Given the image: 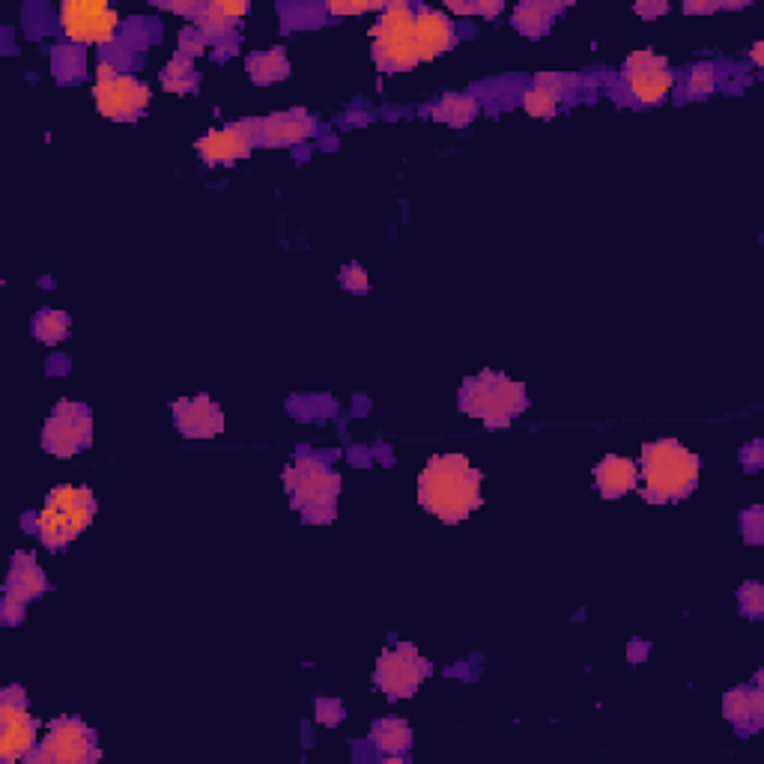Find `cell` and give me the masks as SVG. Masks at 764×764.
Instances as JSON below:
<instances>
[{
	"instance_id": "cell-1",
	"label": "cell",
	"mask_w": 764,
	"mask_h": 764,
	"mask_svg": "<svg viewBox=\"0 0 764 764\" xmlns=\"http://www.w3.org/2000/svg\"><path fill=\"white\" fill-rule=\"evenodd\" d=\"M418 502L434 517L460 523L481 505V472L463 454H439L418 475Z\"/></svg>"
},
{
	"instance_id": "cell-2",
	"label": "cell",
	"mask_w": 764,
	"mask_h": 764,
	"mask_svg": "<svg viewBox=\"0 0 764 764\" xmlns=\"http://www.w3.org/2000/svg\"><path fill=\"white\" fill-rule=\"evenodd\" d=\"M702 463L690 448H684L675 439H657L642 448V472L639 478L646 481V502L663 505L678 502L699 487Z\"/></svg>"
},
{
	"instance_id": "cell-3",
	"label": "cell",
	"mask_w": 764,
	"mask_h": 764,
	"mask_svg": "<svg viewBox=\"0 0 764 764\" xmlns=\"http://www.w3.org/2000/svg\"><path fill=\"white\" fill-rule=\"evenodd\" d=\"M284 487L296 511H302L305 523H329L338 514L341 475L326 460L299 458L284 469Z\"/></svg>"
},
{
	"instance_id": "cell-4",
	"label": "cell",
	"mask_w": 764,
	"mask_h": 764,
	"mask_svg": "<svg viewBox=\"0 0 764 764\" xmlns=\"http://www.w3.org/2000/svg\"><path fill=\"white\" fill-rule=\"evenodd\" d=\"M526 406V388L496 371H481L460 388V410L487 427H508Z\"/></svg>"
},
{
	"instance_id": "cell-5",
	"label": "cell",
	"mask_w": 764,
	"mask_h": 764,
	"mask_svg": "<svg viewBox=\"0 0 764 764\" xmlns=\"http://www.w3.org/2000/svg\"><path fill=\"white\" fill-rule=\"evenodd\" d=\"M371 54L379 72H406L422 63L418 39H415V3L394 0L386 12H379L377 24L371 27Z\"/></svg>"
},
{
	"instance_id": "cell-6",
	"label": "cell",
	"mask_w": 764,
	"mask_h": 764,
	"mask_svg": "<svg viewBox=\"0 0 764 764\" xmlns=\"http://www.w3.org/2000/svg\"><path fill=\"white\" fill-rule=\"evenodd\" d=\"M96 517V496L87 487H54L46 499V508L36 514V535L48 550L60 553L66 543L82 535Z\"/></svg>"
},
{
	"instance_id": "cell-7",
	"label": "cell",
	"mask_w": 764,
	"mask_h": 764,
	"mask_svg": "<svg viewBox=\"0 0 764 764\" xmlns=\"http://www.w3.org/2000/svg\"><path fill=\"white\" fill-rule=\"evenodd\" d=\"M96 108L117 123H131L150 108V87L123 72L114 60L102 58L96 66Z\"/></svg>"
},
{
	"instance_id": "cell-8",
	"label": "cell",
	"mask_w": 764,
	"mask_h": 764,
	"mask_svg": "<svg viewBox=\"0 0 764 764\" xmlns=\"http://www.w3.org/2000/svg\"><path fill=\"white\" fill-rule=\"evenodd\" d=\"M60 30L72 46H111L117 39L120 15L105 0H66L60 7Z\"/></svg>"
},
{
	"instance_id": "cell-9",
	"label": "cell",
	"mask_w": 764,
	"mask_h": 764,
	"mask_svg": "<svg viewBox=\"0 0 764 764\" xmlns=\"http://www.w3.org/2000/svg\"><path fill=\"white\" fill-rule=\"evenodd\" d=\"M427 675H430V660H424L418 648L410 642H400L379 654L374 684L388 699H410Z\"/></svg>"
},
{
	"instance_id": "cell-10",
	"label": "cell",
	"mask_w": 764,
	"mask_h": 764,
	"mask_svg": "<svg viewBox=\"0 0 764 764\" xmlns=\"http://www.w3.org/2000/svg\"><path fill=\"white\" fill-rule=\"evenodd\" d=\"M622 82L636 105L651 108L660 105L672 93L675 75H672L669 60L660 58L657 51H651V48H642V51H634L630 58L624 60Z\"/></svg>"
},
{
	"instance_id": "cell-11",
	"label": "cell",
	"mask_w": 764,
	"mask_h": 764,
	"mask_svg": "<svg viewBox=\"0 0 764 764\" xmlns=\"http://www.w3.org/2000/svg\"><path fill=\"white\" fill-rule=\"evenodd\" d=\"M36 762L82 764L99 759L96 731L78 717H60L48 726L46 741H39L34 753Z\"/></svg>"
},
{
	"instance_id": "cell-12",
	"label": "cell",
	"mask_w": 764,
	"mask_h": 764,
	"mask_svg": "<svg viewBox=\"0 0 764 764\" xmlns=\"http://www.w3.org/2000/svg\"><path fill=\"white\" fill-rule=\"evenodd\" d=\"M93 439V415L84 403L60 400L54 412L48 415L42 430V446L54 458H72Z\"/></svg>"
},
{
	"instance_id": "cell-13",
	"label": "cell",
	"mask_w": 764,
	"mask_h": 764,
	"mask_svg": "<svg viewBox=\"0 0 764 764\" xmlns=\"http://www.w3.org/2000/svg\"><path fill=\"white\" fill-rule=\"evenodd\" d=\"M239 123L251 135L254 147H270V150L293 147V143H302L317 135V117L305 108H290V111L270 114V117H248Z\"/></svg>"
},
{
	"instance_id": "cell-14",
	"label": "cell",
	"mask_w": 764,
	"mask_h": 764,
	"mask_svg": "<svg viewBox=\"0 0 764 764\" xmlns=\"http://www.w3.org/2000/svg\"><path fill=\"white\" fill-rule=\"evenodd\" d=\"M36 747V719L27 711V696L22 687H10L0 699V755L15 762L34 753Z\"/></svg>"
},
{
	"instance_id": "cell-15",
	"label": "cell",
	"mask_w": 764,
	"mask_h": 764,
	"mask_svg": "<svg viewBox=\"0 0 764 764\" xmlns=\"http://www.w3.org/2000/svg\"><path fill=\"white\" fill-rule=\"evenodd\" d=\"M46 588H48V579L46 574H42L39 562H36L34 553L12 555L10 574H7V586H3V606H0V618H3V624L22 622L27 603L39 598V594H46Z\"/></svg>"
},
{
	"instance_id": "cell-16",
	"label": "cell",
	"mask_w": 764,
	"mask_h": 764,
	"mask_svg": "<svg viewBox=\"0 0 764 764\" xmlns=\"http://www.w3.org/2000/svg\"><path fill=\"white\" fill-rule=\"evenodd\" d=\"M174 424L183 436L191 439H212L224 430V412L206 394L198 398H183L174 403Z\"/></svg>"
},
{
	"instance_id": "cell-17",
	"label": "cell",
	"mask_w": 764,
	"mask_h": 764,
	"mask_svg": "<svg viewBox=\"0 0 764 764\" xmlns=\"http://www.w3.org/2000/svg\"><path fill=\"white\" fill-rule=\"evenodd\" d=\"M251 150H254V141L242 129V123H230L224 129L206 131L198 141V155L206 165H234L239 159H248Z\"/></svg>"
},
{
	"instance_id": "cell-18",
	"label": "cell",
	"mask_w": 764,
	"mask_h": 764,
	"mask_svg": "<svg viewBox=\"0 0 764 764\" xmlns=\"http://www.w3.org/2000/svg\"><path fill=\"white\" fill-rule=\"evenodd\" d=\"M415 39H418V54L424 63V60H436L458 46V30L446 12L415 7Z\"/></svg>"
},
{
	"instance_id": "cell-19",
	"label": "cell",
	"mask_w": 764,
	"mask_h": 764,
	"mask_svg": "<svg viewBox=\"0 0 764 764\" xmlns=\"http://www.w3.org/2000/svg\"><path fill=\"white\" fill-rule=\"evenodd\" d=\"M248 12H251V7H248L246 0H234V3L210 0V3H198V10L189 18V24L206 36V42H222V39L234 34Z\"/></svg>"
},
{
	"instance_id": "cell-20",
	"label": "cell",
	"mask_w": 764,
	"mask_h": 764,
	"mask_svg": "<svg viewBox=\"0 0 764 764\" xmlns=\"http://www.w3.org/2000/svg\"><path fill=\"white\" fill-rule=\"evenodd\" d=\"M723 711H726V719L738 731H755L762 726L764 719V693L759 681L743 684V687H735L726 693V702H723Z\"/></svg>"
},
{
	"instance_id": "cell-21",
	"label": "cell",
	"mask_w": 764,
	"mask_h": 764,
	"mask_svg": "<svg viewBox=\"0 0 764 764\" xmlns=\"http://www.w3.org/2000/svg\"><path fill=\"white\" fill-rule=\"evenodd\" d=\"M639 481V466L634 460L627 458H603L594 466V487L600 490V496L606 499H618V496H627Z\"/></svg>"
},
{
	"instance_id": "cell-22",
	"label": "cell",
	"mask_w": 764,
	"mask_h": 764,
	"mask_svg": "<svg viewBox=\"0 0 764 764\" xmlns=\"http://www.w3.org/2000/svg\"><path fill=\"white\" fill-rule=\"evenodd\" d=\"M565 12V3H547V0H526L514 10L511 24L517 27L519 34L529 36V39H541L543 34H550V27L555 24V18Z\"/></svg>"
},
{
	"instance_id": "cell-23",
	"label": "cell",
	"mask_w": 764,
	"mask_h": 764,
	"mask_svg": "<svg viewBox=\"0 0 764 764\" xmlns=\"http://www.w3.org/2000/svg\"><path fill=\"white\" fill-rule=\"evenodd\" d=\"M246 72L251 82L258 87H270V84L284 82L290 75V60L281 46L266 48V51H254L246 58Z\"/></svg>"
},
{
	"instance_id": "cell-24",
	"label": "cell",
	"mask_w": 764,
	"mask_h": 764,
	"mask_svg": "<svg viewBox=\"0 0 764 764\" xmlns=\"http://www.w3.org/2000/svg\"><path fill=\"white\" fill-rule=\"evenodd\" d=\"M478 99L469 93H446L439 102L427 108V114L436 123H446V126H469L472 120L478 117Z\"/></svg>"
},
{
	"instance_id": "cell-25",
	"label": "cell",
	"mask_w": 764,
	"mask_h": 764,
	"mask_svg": "<svg viewBox=\"0 0 764 764\" xmlns=\"http://www.w3.org/2000/svg\"><path fill=\"white\" fill-rule=\"evenodd\" d=\"M371 743L383 755H403L412 747V729L406 719L388 717L374 723L371 729Z\"/></svg>"
},
{
	"instance_id": "cell-26",
	"label": "cell",
	"mask_w": 764,
	"mask_h": 764,
	"mask_svg": "<svg viewBox=\"0 0 764 764\" xmlns=\"http://www.w3.org/2000/svg\"><path fill=\"white\" fill-rule=\"evenodd\" d=\"M51 70H54V78L63 84L82 82L84 75H87V54H84V48L58 46L51 51Z\"/></svg>"
},
{
	"instance_id": "cell-27",
	"label": "cell",
	"mask_w": 764,
	"mask_h": 764,
	"mask_svg": "<svg viewBox=\"0 0 764 764\" xmlns=\"http://www.w3.org/2000/svg\"><path fill=\"white\" fill-rule=\"evenodd\" d=\"M191 60L195 58L179 54L177 51V54L171 58V63L162 70V87H165L167 93L186 96L198 87V75H195V63H191Z\"/></svg>"
},
{
	"instance_id": "cell-28",
	"label": "cell",
	"mask_w": 764,
	"mask_h": 764,
	"mask_svg": "<svg viewBox=\"0 0 764 764\" xmlns=\"http://www.w3.org/2000/svg\"><path fill=\"white\" fill-rule=\"evenodd\" d=\"M34 335L46 343L63 341L70 335V317L63 311H54V308H42L34 317Z\"/></svg>"
},
{
	"instance_id": "cell-29",
	"label": "cell",
	"mask_w": 764,
	"mask_h": 764,
	"mask_svg": "<svg viewBox=\"0 0 764 764\" xmlns=\"http://www.w3.org/2000/svg\"><path fill=\"white\" fill-rule=\"evenodd\" d=\"M717 90V66L714 63H696L684 75V93L690 99H707Z\"/></svg>"
},
{
	"instance_id": "cell-30",
	"label": "cell",
	"mask_w": 764,
	"mask_h": 764,
	"mask_svg": "<svg viewBox=\"0 0 764 764\" xmlns=\"http://www.w3.org/2000/svg\"><path fill=\"white\" fill-rule=\"evenodd\" d=\"M519 105L526 108L531 117H555V111L562 105V96H555L550 93V90L538 87V84H531V87H526L523 96H519Z\"/></svg>"
},
{
	"instance_id": "cell-31",
	"label": "cell",
	"mask_w": 764,
	"mask_h": 764,
	"mask_svg": "<svg viewBox=\"0 0 764 764\" xmlns=\"http://www.w3.org/2000/svg\"><path fill=\"white\" fill-rule=\"evenodd\" d=\"M446 10L454 12V15H484V18H496V15L505 12V3H502V0H472V3L448 0Z\"/></svg>"
},
{
	"instance_id": "cell-32",
	"label": "cell",
	"mask_w": 764,
	"mask_h": 764,
	"mask_svg": "<svg viewBox=\"0 0 764 764\" xmlns=\"http://www.w3.org/2000/svg\"><path fill=\"white\" fill-rule=\"evenodd\" d=\"M738 603H741V612L747 618L759 622L764 615V588L759 583H743L738 588Z\"/></svg>"
},
{
	"instance_id": "cell-33",
	"label": "cell",
	"mask_w": 764,
	"mask_h": 764,
	"mask_svg": "<svg viewBox=\"0 0 764 764\" xmlns=\"http://www.w3.org/2000/svg\"><path fill=\"white\" fill-rule=\"evenodd\" d=\"M741 535L747 543L764 541V511L759 505L747 508L741 514Z\"/></svg>"
},
{
	"instance_id": "cell-34",
	"label": "cell",
	"mask_w": 764,
	"mask_h": 764,
	"mask_svg": "<svg viewBox=\"0 0 764 764\" xmlns=\"http://www.w3.org/2000/svg\"><path fill=\"white\" fill-rule=\"evenodd\" d=\"M341 287L350 293H367L371 281H367V272L359 263H347L341 270Z\"/></svg>"
},
{
	"instance_id": "cell-35",
	"label": "cell",
	"mask_w": 764,
	"mask_h": 764,
	"mask_svg": "<svg viewBox=\"0 0 764 764\" xmlns=\"http://www.w3.org/2000/svg\"><path fill=\"white\" fill-rule=\"evenodd\" d=\"M388 3H367V0H359V3H341V0H331L326 12L329 15H365V12H386Z\"/></svg>"
},
{
	"instance_id": "cell-36",
	"label": "cell",
	"mask_w": 764,
	"mask_h": 764,
	"mask_svg": "<svg viewBox=\"0 0 764 764\" xmlns=\"http://www.w3.org/2000/svg\"><path fill=\"white\" fill-rule=\"evenodd\" d=\"M210 46L206 42V36L200 34L198 27H191V24H186L183 30H179V54H189V58H198L203 48Z\"/></svg>"
},
{
	"instance_id": "cell-37",
	"label": "cell",
	"mask_w": 764,
	"mask_h": 764,
	"mask_svg": "<svg viewBox=\"0 0 764 764\" xmlns=\"http://www.w3.org/2000/svg\"><path fill=\"white\" fill-rule=\"evenodd\" d=\"M343 719V705L338 699H317V723L323 726H338Z\"/></svg>"
},
{
	"instance_id": "cell-38",
	"label": "cell",
	"mask_w": 764,
	"mask_h": 764,
	"mask_svg": "<svg viewBox=\"0 0 764 764\" xmlns=\"http://www.w3.org/2000/svg\"><path fill=\"white\" fill-rule=\"evenodd\" d=\"M762 451H764V442H759V439H755V442H750V446H747L741 451V463H743V466H747L750 472L759 469V466L764 463Z\"/></svg>"
},
{
	"instance_id": "cell-39",
	"label": "cell",
	"mask_w": 764,
	"mask_h": 764,
	"mask_svg": "<svg viewBox=\"0 0 764 764\" xmlns=\"http://www.w3.org/2000/svg\"><path fill=\"white\" fill-rule=\"evenodd\" d=\"M634 12L636 15H642V18H657V15H666V12H669V3H651V0H646V3H636Z\"/></svg>"
},
{
	"instance_id": "cell-40",
	"label": "cell",
	"mask_w": 764,
	"mask_h": 764,
	"mask_svg": "<svg viewBox=\"0 0 764 764\" xmlns=\"http://www.w3.org/2000/svg\"><path fill=\"white\" fill-rule=\"evenodd\" d=\"M684 12H687V15H711V12L719 10L717 3H693V0H690V3H684Z\"/></svg>"
},
{
	"instance_id": "cell-41",
	"label": "cell",
	"mask_w": 764,
	"mask_h": 764,
	"mask_svg": "<svg viewBox=\"0 0 764 764\" xmlns=\"http://www.w3.org/2000/svg\"><path fill=\"white\" fill-rule=\"evenodd\" d=\"M627 657L634 660V663H636V660H646L648 657V642H639V639H636V642H630V651H627Z\"/></svg>"
},
{
	"instance_id": "cell-42",
	"label": "cell",
	"mask_w": 764,
	"mask_h": 764,
	"mask_svg": "<svg viewBox=\"0 0 764 764\" xmlns=\"http://www.w3.org/2000/svg\"><path fill=\"white\" fill-rule=\"evenodd\" d=\"M750 58H753L755 66H764V42H755L753 51H750Z\"/></svg>"
}]
</instances>
